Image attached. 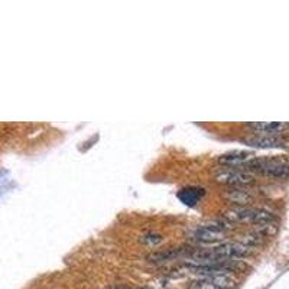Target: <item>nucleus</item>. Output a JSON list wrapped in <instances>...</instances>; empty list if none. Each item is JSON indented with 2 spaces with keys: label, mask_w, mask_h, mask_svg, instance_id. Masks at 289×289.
<instances>
[{
  "label": "nucleus",
  "mask_w": 289,
  "mask_h": 289,
  "mask_svg": "<svg viewBox=\"0 0 289 289\" xmlns=\"http://www.w3.org/2000/svg\"><path fill=\"white\" fill-rule=\"evenodd\" d=\"M224 219L230 223H252L256 226L273 223V216L269 211L250 207H233L226 211Z\"/></svg>",
  "instance_id": "f257e3e1"
},
{
  "label": "nucleus",
  "mask_w": 289,
  "mask_h": 289,
  "mask_svg": "<svg viewBox=\"0 0 289 289\" xmlns=\"http://www.w3.org/2000/svg\"><path fill=\"white\" fill-rule=\"evenodd\" d=\"M244 171H253L262 174L265 177H270V178H286L289 175V167L278 159H263V158H253L250 159L244 167Z\"/></svg>",
  "instance_id": "f03ea898"
},
{
  "label": "nucleus",
  "mask_w": 289,
  "mask_h": 289,
  "mask_svg": "<svg viewBox=\"0 0 289 289\" xmlns=\"http://www.w3.org/2000/svg\"><path fill=\"white\" fill-rule=\"evenodd\" d=\"M136 289H148V288H136Z\"/></svg>",
  "instance_id": "4468645a"
},
{
  "label": "nucleus",
  "mask_w": 289,
  "mask_h": 289,
  "mask_svg": "<svg viewBox=\"0 0 289 289\" xmlns=\"http://www.w3.org/2000/svg\"><path fill=\"white\" fill-rule=\"evenodd\" d=\"M106 289H129V288L125 286V285H110V286H107Z\"/></svg>",
  "instance_id": "ddd939ff"
},
{
  "label": "nucleus",
  "mask_w": 289,
  "mask_h": 289,
  "mask_svg": "<svg viewBox=\"0 0 289 289\" xmlns=\"http://www.w3.org/2000/svg\"><path fill=\"white\" fill-rule=\"evenodd\" d=\"M244 143L255 148H263V149H270V148H280L282 142L273 136H250L243 139Z\"/></svg>",
  "instance_id": "0eeeda50"
},
{
  "label": "nucleus",
  "mask_w": 289,
  "mask_h": 289,
  "mask_svg": "<svg viewBox=\"0 0 289 289\" xmlns=\"http://www.w3.org/2000/svg\"><path fill=\"white\" fill-rule=\"evenodd\" d=\"M216 181L220 184H226L231 187H244L255 182L253 175L244 170H221L216 174Z\"/></svg>",
  "instance_id": "20e7f679"
},
{
  "label": "nucleus",
  "mask_w": 289,
  "mask_h": 289,
  "mask_svg": "<svg viewBox=\"0 0 289 289\" xmlns=\"http://www.w3.org/2000/svg\"><path fill=\"white\" fill-rule=\"evenodd\" d=\"M247 126L252 128V129L263 132V133H276V132H280V130H283L286 128L283 123H276V121H272V123H268V121L247 123Z\"/></svg>",
  "instance_id": "1a4fd4ad"
},
{
  "label": "nucleus",
  "mask_w": 289,
  "mask_h": 289,
  "mask_svg": "<svg viewBox=\"0 0 289 289\" xmlns=\"http://www.w3.org/2000/svg\"><path fill=\"white\" fill-rule=\"evenodd\" d=\"M253 153L244 152V150H234L224 153L219 158V162L224 167H234V168H243L250 159H253Z\"/></svg>",
  "instance_id": "423d86ee"
},
{
  "label": "nucleus",
  "mask_w": 289,
  "mask_h": 289,
  "mask_svg": "<svg viewBox=\"0 0 289 289\" xmlns=\"http://www.w3.org/2000/svg\"><path fill=\"white\" fill-rule=\"evenodd\" d=\"M142 241H143L145 244H149V246H156L158 243L162 241V237H160L159 234L149 233V234H145V236L142 237Z\"/></svg>",
  "instance_id": "f8f14e48"
},
{
  "label": "nucleus",
  "mask_w": 289,
  "mask_h": 289,
  "mask_svg": "<svg viewBox=\"0 0 289 289\" xmlns=\"http://www.w3.org/2000/svg\"><path fill=\"white\" fill-rule=\"evenodd\" d=\"M216 258L224 260H236L246 258L252 253V249L244 246L240 241H231V243H223L220 246H216L214 249L210 250Z\"/></svg>",
  "instance_id": "39448f33"
},
{
  "label": "nucleus",
  "mask_w": 289,
  "mask_h": 289,
  "mask_svg": "<svg viewBox=\"0 0 289 289\" xmlns=\"http://www.w3.org/2000/svg\"><path fill=\"white\" fill-rule=\"evenodd\" d=\"M190 289H220L216 285H213L211 282H209L204 278H199V279L194 280L190 285Z\"/></svg>",
  "instance_id": "9b49d317"
},
{
  "label": "nucleus",
  "mask_w": 289,
  "mask_h": 289,
  "mask_svg": "<svg viewBox=\"0 0 289 289\" xmlns=\"http://www.w3.org/2000/svg\"><path fill=\"white\" fill-rule=\"evenodd\" d=\"M182 250H170V252H158V253H153V255H149L148 259H150V262H163V260L172 259L175 256H178Z\"/></svg>",
  "instance_id": "9d476101"
},
{
  "label": "nucleus",
  "mask_w": 289,
  "mask_h": 289,
  "mask_svg": "<svg viewBox=\"0 0 289 289\" xmlns=\"http://www.w3.org/2000/svg\"><path fill=\"white\" fill-rule=\"evenodd\" d=\"M226 198L229 199L230 202L237 204V207H246L253 201V197L249 191L244 190H231L226 194Z\"/></svg>",
  "instance_id": "6e6552de"
},
{
  "label": "nucleus",
  "mask_w": 289,
  "mask_h": 289,
  "mask_svg": "<svg viewBox=\"0 0 289 289\" xmlns=\"http://www.w3.org/2000/svg\"><path fill=\"white\" fill-rule=\"evenodd\" d=\"M230 224L231 223L226 219L214 220L210 224H204V226L197 227L194 230L192 236H194V239L202 241V243H216V241L224 239L226 231L230 229Z\"/></svg>",
  "instance_id": "7ed1b4c3"
}]
</instances>
